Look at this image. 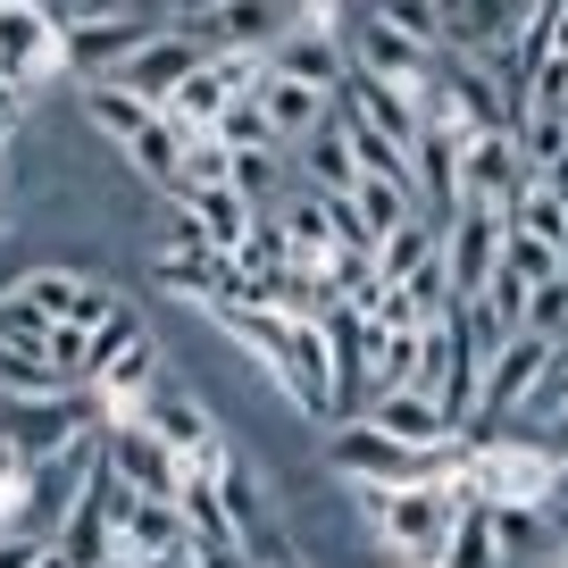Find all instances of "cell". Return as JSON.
I'll list each match as a JSON object with an SVG mask.
<instances>
[{
  "label": "cell",
  "instance_id": "cell-20",
  "mask_svg": "<svg viewBox=\"0 0 568 568\" xmlns=\"http://www.w3.org/2000/svg\"><path fill=\"white\" fill-rule=\"evenodd\" d=\"M518 326H527V335H544V343H560V335H568V276L535 284V293H527V318H518Z\"/></svg>",
  "mask_w": 568,
  "mask_h": 568
},
{
  "label": "cell",
  "instance_id": "cell-15",
  "mask_svg": "<svg viewBox=\"0 0 568 568\" xmlns=\"http://www.w3.org/2000/svg\"><path fill=\"white\" fill-rule=\"evenodd\" d=\"M84 118H92V125H101V134L125 151V142H134L142 125L160 118V109H151V101H134V92H125V84H109V75H92V84H84Z\"/></svg>",
  "mask_w": 568,
  "mask_h": 568
},
{
  "label": "cell",
  "instance_id": "cell-8",
  "mask_svg": "<svg viewBox=\"0 0 568 568\" xmlns=\"http://www.w3.org/2000/svg\"><path fill=\"white\" fill-rule=\"evenodd\" d=\"M293 18H302L293 0H210V9L193 18V34L210 42V51H234V59H267V42H276Z\"/></svg>",
  "mask_w": 568,
  "mask_h": 568
},
{
  "label": "cell",
  "instance_id": "cell-5",
  "mask_svg": "<svg viewBox=\"0 0 568 568\" xmlns=\"http://www.w3.org/2000/svg\"><path fill=\"white\" fill-rule=\"evenodd\" d=\"M544 368H551V343L527 335V326L494 343V359H485V385H477V426H485V435H494L510 409H527V393L544 385Z\"/></svg>",
  "mask_w": 568,
  "mask_h": 568
},
{
  "label": "cell",
  "instance_id": "cell-10",
  "mask_svg": "<svg viewBox=\"0 0 568 568\" xmlns=\"http://www.w3.org/2000/svg\"><path fill=\"white\" fill-rule=\"evenodd\" d=\"M201 59H210V42H201L193 26H168V34H151V42H142V51L125 59L118 75H109V84H125V92H134V101H151V109H160L168 92H176L184 75L201 68Z\"/></svg>",
  "mask_w": 568,
  "mask_h": 568
},
{
  "label": "cell",
  "instance_id": "cell-24",
  "mask_svg": "<svg viewBox=\"0 0 568 568\" xmlns=\"http://www.w3.org/2000/svg\"><path fill=\"white\" fill-rule=\"evenodd\" d=\"M544 510H568V460H551V501Z\"/></svg>",
  "mask_w": 568,
  "mask_h": 568
},
{
  "label": "cell",
  "instance_id": "cell-11",
  "mask_svg": "<svg viewBox=\"0 0 568 568\" xmlns=\"http://www.w3.org/2000/svg\"><path fill=\"white\" fill-rule=\"evenodd\" d=\"M444 267H452V302H477L485 276L501 267V217L452 210V217H444Z\"/></svg>",
  "mask_w": 568,
  "mask_h": 568
},
{
  "label": "cell",
  "instance_id": "cell-13",
  "mask_svg": "<svg viewBox=\"0 0 568 568\" xmlns=\"http://www.w3.org/2000/svg\"><path fill=\"white\" fill-rule=\"evenodd\" d=\"M444 568H501V544H494V501L460 494V510H452V535L444 551H435Z\"/></svg>",
  "mask_w": 568,
  "mask_h": 568
},
{
  "label": "cell",
  "instance_id": "cell-9",
  "mask_svg": "<svg viewBox=\"0 0 568 568\" xmlns=\"http://www.w3.org/2000/svg\"><path fill=\"white\" fill-rule=\"evenodd\" d=\"M359 418H368L376 435H393V444H409V452H444V444H460V426L444 418V402H435V393H418V385L368 393V402H359Z\"/></svg>",
  "mask_w": 568,
  "mask_h": 568
},
{
  "label": "cell",
  "instance_id": "cell-30",
  "mask_svg": "<svg viewBox=\"0 0 568 568\" xmlns=\"http://www.w3.org/2000/svg\"><path fill=\"white\" fill-rule=\"evenodd\" d=\"M560 535H568V510H560Z\"/></svg>",
  "mask_w": 568,
  "mask_h": 568
},
{
  "label": "cell",
  "instance_id": "cell-16",
  "mask_svg": "<svg viewBox=\"0 0 568 568\" xmlns=\"http://www.w3.org/2000/svg\"><path fill=\"white\" fill-rule=\"evenodd\" d=\"M435 243H444V234L426 226V217H402V226H393V234H385V243H376V251H368V267H376V284H402V276H409V267H418V260H435Z\"/></svg>",
  "mask_w": 568,
  "mask_h": 568
},
{
  "label": "cell",
  "instance_id": "cell-2",
  "mask_svg": "<svg viewBox=\"0 0 568 568\" xmlns=\"http://www.w3.org/2000/svg\"><path fill=\"white\" fill-rule=\"evenodd\" d=\"M460 460H468V444L409 452V444H393V435H376L368 418H335V435H326V468H335L343 485H418V477L460 468Z\"/></svg>",
  "mask_w": 568,
  "mask_h": 568
},
{
  "label": "cell",
  "instance_id": "cell-18",
  "mask_svg": "<svg viewBox=\"0 0 568 568\" xmlns=\"http://www.w3.org/2000/svg\"><path fill=\"white\" fill-rule=\"evenodd\" d=\"M501 267H510L518 284H551V276H568V251H551V243H535V234H518V226H501Z\"/></svg>",
  "mask_w": 568,
  "mask_h": 568
},
{
  "label": "cell",
  "instance_id": "cell-17",
  "mask_svg": "<svg viewBox=\"0 0 568 568\" xmlns=\"http://www.w3.org/2000/svg\"><path fill=\"white\" fill-rule=\"evenodd\" d=\"M92 385H109V402H125V393H151V385H160V352H151V335L118 343V352L92 368Z\"/></svg>",
  "mask_w": 568,
  "mask_h": 568
},
{
  "label": "cell",
  "instance_id": "cell-29",
  "mask_svg": "<svg viewBox=\"0 0 568 568\" xmlns=\"http://www.w3.org/2000/svg\"><path fill=\"white\" fill-rule=\"evenodd\" d=\"M0 535H9V510H0Z\"/></svg>",
  "mask_w": 568,
  "mask_h": 568
},
{
  "label": "cell",
  "instance_id": "cell-21",
  "mask_svg": "<svg viewBox=\"0 0 568 568\" xmlns=\"http://www.w3.org/2000/svg\"><path fill=\"white\" fill-rule=\"evenodd\" d=\"M535 444H544L551 460H568V402H560V409H544V435H535Z\"/></svg>",
  "mask_w": 568,
  "mask_h": 568
},
{
  "label": "cell",
  "instance_id": "cell-12",
  "mask_svg": "<svg viewBox=\"0 0 568 568\" xmlns=\"http://www.w3.org/2000/svg\"><path fill=\"white\" fill-rule=\"evenodd\" d=\"M0 68H9V75L59 68V26L42 18L34 0H18V9H0Z\"/></svg>",
  "mask_w": 568,
  "mask_h": 568
},
{
  "label": "cell",
  "instance_id": "cell-3",
  "mask_svg": "<svg viewBox=\"0 0 568 568\" xmlns=\"http://www.w3.org/2000/svg\"><path fill=\"white\" fill-rule=\"evenodd\" d=\"M535 184V168L518 160L510 125H485V134H460L452 151V210H485V217H510V201Z\"/></svg>",
  "mask_w": 568,
  "mask_h": 568
},
{
  "label": "cell",
  "instance_id": "cell-4",
  "mask_svg": "<svg viewBox=\"0 0 568 568\" xmlns=\"http://www.w3.org/2000/svg\"><path fill=\"white\" fill-rule=\"evenodd\" d=\"M251 68H260V59L210 51V59H201V68H193V75H184V84L160 101V118L176 125V134H210V125H217V118H226V109L251 92Z\"/></svg>",
  "mask_w": 568,
  "mask_h": 568
},
{
  "label": "cell",
  "instance_id": "cell-1",
  "mask_svg": "<svg viewBox=\"0 0 568 568\" xmlns=\"http://www.w3.org/2000/svg\"><path fill=\"white\" fill-rule=\"evenodd\" d=\"M352 501H359V518L376 527V544L409 551V560H435L444 535H452V510H460V494L435 485V477H418V485H352Z\"/></svg>",
  "mask_w": 568,
  "mask_h": 568
},
{
  "label": "cell",
  "instance_id": "cell-26",
  "mask_svg": "<svg viewBox=\"0 0 568 568\" xmlns=\"http://www.w3.org/2000/svg\"><path fill=\"white\" fill-rule=\"evenodd\" d=\"M92 568H142V560H134V551H125V544H109V551H101V560H92Z\"/></svg>",
  "mask_w": 568,
  "mask_h": 568
},
{
  "label": "cell",
  "instance_id": "cell-22",
  "mask_svg": "<svg viewBox=\"0 0 568 568\" xmlns=\"http://www.w3.org/2000/svg\"><path fill=\"white\" fill-rule=\"evenodd\" d=\"M142 9H151V18H168V26H193L210 0H142Z\"/></svg>",
  "mask_w": 568,
  "mask_h": 568
},
{
  "label": "cell",
  "instance_id": "cell-28",
  "mask_svg": "<svg viewBox=\"0 0 568 568\" xmlns=\"http://www.w3.org/2000/svg\"><path fill=\"white\" fill-rule=\"evenodd\" d=\"M0 151H9V118H0Z\"/></svg>",
  "mask_w": 568,
  "mask_h": 568
},
{
  "label": "cell",
  "instance_id": "cell-23",
  "mask_svg": "<svg viewBox=\"0 0 568 568\" xmlns=\"http://www.w3.org/2000/svg\"><path fill=\"white\" fill-rule=\"evenodd\" d=\"M125 9H142V0H68V26L75 18H125Z\"/></svg>",
  "mask_w": 568,
  "mask_h": 568
},
{
  "label": "cell",
  "instance_id": "cell-14",
  "mask_svg": "<svg viewBox=\"0 0 568 568\" xmlns=\"http://www.w3.org/2000/svg\"><path fill=\"white\" fill-rule=\"evenodd\" d=\"M0 393H9V402H68L75 385L34 352V343H0Z\"/></svg>",
  "mask_w": 568,
  "mask_h": 568
},
{
  "label": "cell",
  "instance_id": "cell-31",
  "mask_svg": "<svg viewBox=\"0 0 568 568\" xmlns=\"http://www.w3.org/2000/svg\"><path fill=\"white\" fill-rule=\"evenodd\" d=\"M560 18H568V0H560Z\"/></svg>",
  "mask_w": 568,
  "mask_h": 568
},
{
  "label": "cell",
  "instance_id": "cell-27",
  "mask_svg": "<svg viewBox=\"0 0 568 568\" xmlns=\"http://www.w3.org/2000/svg\"><path fill=\"white\" fill-rule=\"evenodd\" d=\"M267 568H302V560H284V551H276V560H267Z\"/></svg>",
  "mask_w": 568,
  "mask_h": 568
},
{
  "label": "cell",
  "instance_id": "cell-6",
  "mask_svg": "<svg viewBox=\"0 0 568 568\" xmlns=\"http://www.w3.org/2000/svg\"><path fill=\"white\" fill-rule=\"evenodd\" d=\"M251 109L267 118V142L293 151V142H310L326 118H335V92L302 84V75H276V68H251Z\"/></svg>",
  "mask_w": 568,
  "mask_h": 568
},
{
  "label": "cell",
  "instance_id": "cell-7",
  "mask_svg": "<svg viewBox=\"0 0 568 568\" xmlns=\"http://www.w3.org/2000/svg\"><path fill=\"white\" fill-rule=\"evenodd\" d=\"M101 460H109V477H118V485H134V494H151V501H176V494H184V460H176V452H168L142 418H118V426H109Z\"/></svg>",
  "mask_w": 568,
  "mask_h": 568
},
{
  "label": "cell",
  "instance_id": "cell-25",
  "mask_svg": "<svg viewBox=\"0 0 568 568\" xmlns=\"http://www.w3.org/2000/svg\"><path fill=\"white\" fill-rule=\"evenodd\" d=\"M535 184H551V193L568 201V151H560V160H551V168H544V176H535Z\"/></svg>",
  "mask_w": 568,
  "mask_h": 568
},
{
  "label": "cell",
  "instance_id": "cell-19",
  "mask_svg": "<svg viewBox=\"0 0 568 568\" xmlns=\"http://www.w3.org/2000/svg\"><path fill=\"white\" fill-rule=\"evenodd\" d=\"M494 544L501 568H535L544 560V510H494Z\"/></svg>",
  "mask_w": 568,
  "mask_h": 568
}]
</instances>
